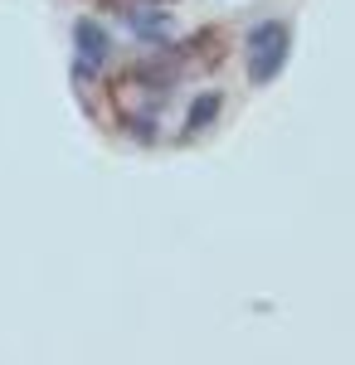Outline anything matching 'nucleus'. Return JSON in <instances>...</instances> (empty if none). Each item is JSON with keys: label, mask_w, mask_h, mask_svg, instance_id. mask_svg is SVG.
<instances>
[{"label": "nucleus", "mask_w": 355, "mask_h": 365, "mask_svg": "<svg viewBox=\"0 0 355 365\" xmlns=\"http://www.w3.org/2000/svg\"><path fill=\"white\" fill-rule=\"evenodd\" d=\"M127 25H132V34H137L141 44H170L175 39V20H170V10H161V5H146V0H137L132 10H127Z\"/></svg>", "instance_id": "3"}, {"label": "nucleus", "mask_w": 355, "mask_h": 365, "mask_svg": "<svg viewBox=\"0 0 355 365\" xmlns=\"http://www.w3.org/2000/svg\"><path fill=\"white\" fill-rule=\"evenodd\" d=\"M219 103H224V98H219L215 88H210V93H200V98L190 103V122H185V132H200V127H210V122H215V113H219Z\"/></svg>", "instance_id": "4"}, {"label": "nucleus", "mask_w": 355, "mask_h": 365, "mask_svg": "<svg viewBox=\"0 0 355 365\" xmlns=\"http://www.w3.org/2000/svg\"><path fill=\"white\" fill-rule=\"evenodd\" d=\"M108 58H112V34L98 20H78L73 25V63H78V78H93Z\"/></svg>", "instance_id": "2"}, {"label": "nucleus", "mask_w": 355, "mask_h": 365, "mask_svg": "<svg viewBox=\"0 0 355 365\" xmlns=\"http://www.w3.org/2000/svg\"><path fill=\"white\" fill-rule=\"evenodd\" d=\"M146 5H161V0H146Z\"/></svg>", "instance_id": "5"}, {"label": "nucleus", "mask_w": 355, "mask_h": 365, "mask_svg": "<svg viewBox=\"0 0 355 365\" xmlns=\"http://www.w3.org/2000/svg\"><path fill=\"white\" fill-rule=\"evenodd\" d=\"M287 54H292V29L287 20H263L244 34V73L253 88L273 83L277 73L287 68Z\"/></svg>", "instance_id": "1"}]
</instances>
